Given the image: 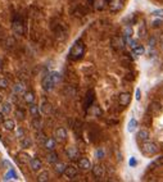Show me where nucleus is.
<instances>
[{
	"instance_id": "40",
	"label": "nucleus",
	"mask_w": 163,
	"mask_h": 182,
	"mask_svg": "<svg viewBox=\"0 0 163 182\" xmlns=\"http://www.w3.org/2000/svg\"><path fill=\"white\" fill-rule=\"evenodd\" d=\"M23 136H24V130H23L22 127H18V128H17V137L22 139Z\"/></svg>"
},
{
	"instance_id": "50",
	"label": "nucleus",
	"mask_w": 163,
	"mask_h": 182,
	"mask_svg": "<svg viewBox=\"0 0 163 182\" xmlns=\"http://www.w3.org/2000/svg\"><path fill=\"white\" fill-rule=\"evenodd\" d=\"M87 2H89V4H94V2H95V0H87Z\"/></svg>"
},
{
	"instance_id": "29",
	"label": "nucleus",
	"mask_w": 163,
	"mask_h": 182,
	"mask_svg": "<svg viewBox=\"0 0 163 182\" xmlns=\"http://www.w3.org/2000/svg\"><path fill=\"white\" fill-rule=\"evenodd\" d=\"M37 181H39V182L49 181V172L48 171H42L41 173H39V174H37Z\"/></svg>"
},
{
	"instance_id": "14",
	"label": "nucleus",
	"mask_w": 163,
	"mask_h": 182,
	"mask_svg": "<svg viewBox=\"0 0 163 182\" xmlns=\"http://www.w3.org/2000/svg\"><path fill=\"white\" fill-rule=\"evenodd\" d=\"M78 167L82 169V171H89V169H91L92 164H91V162L87 158H81L78 160Z\"/></svg>"
},
{
	"instance_id": "38",
	"label": "nucleus",
	"mask_w": 163,
	"mask_h": 182,
	"mask_svg": "<svg viewBox=\"0 0 163 182\" xmlns=\"http://www.w3.org/2000/svg\"><path fill=\"white\" fill-rule=\"evenodd\" d=\"M162 24H163V20L158 18V20H154V21L152 22V27H153V28H159Z\"/></svg>"
},
{
	"instance_id": "21",
	"label": "nucleus",
	"mask_w": 163,
	"mask_h": 182,
	"mask_svg": "<svg viewBox=\"0 0 163 182\" xmlns=\"http://www.w3.org/2000/svg\"><path fill=\"white\" fill-rule=\"evenodd\" d=\"M94 99H95V96H94V91H92V90L87 91V94H86V99H85V105H86V108L91 106V104H92V102H94Z\"/></svg>"
},
{
	"instance_id": "8",
	"label": "nucleus",
	"mask_w": 163,
	"mask_h": 182,
	"mask_svg": "<svg viewBox=\"0 0 163 182\" xmlns=\"http://www.w3.org/2000/svg\"><path fill=\"white\" fill-rule=\"evenodd\" d=\"M118 103L121 106H127L131 103V95L130 92H121L118 96Z\"/></svg>"
},
{
	"instance_id": "3",
	"label": "nucleus",
	"mask_w": 163,
	"mask_h": 182,
	"mask_svg": "<svg viewBox=\"0 0 163 182\" xmlns=\"http://www.w3.org/2000/svg\"><path fill=\"white\" fill-rule=\"evenodd\" d=\"M67 137H68V134H67V130L64 127H58L57 130H55V132H54L55 141L63 144V142L67 141Z\"/></svg>"
},
{
	"instance_id": "43",
	"label": "nucleus",
	"mask_w": 163,
	"mask_h": 182,
	"mask_svg": "<svg viewBox=\"0 0 163 182\" xmlns=\"http://www.w3.org/2000/svg\"><path fill=\"white\" fill-rule=\"evenodd\" d=\"M141 99V92H140V89H136V100L137 102H140Z\"/></svg>"
},
{
	"instance_id": "28",
	"label": "nucleus",
	"mask_w": 163,
	"mask_h": 182,
	"mask_svg": "<svg viewBox=\"0 0 163 182\" xmlns=\"http://www.w3.org/2000/svg\"><path fill=\"white\" fill-rule=\"evenodd\" d=\"M144 53H145V48H144L143 45H136L135 48H132V54L134 55H143Z\"/></svg>"
},
{
	"instance_id": "49",
	"label": "nucleus",
	"mask_w": 163,
	"mask_h": 182,
	"mask_svg": "<svg viewBox=\"0 0 163 182\" xmlns=\"http://www.w3.org/2000/svg\"><path fill=\"white\" fill-rule=\"evenodd\" d=\"M161 49L163 50V37H162V39H161Z\"/></svg>"
},
{
	"instance_id": "52",
	"label": "nucleus",
	"mask_w": 163,
	"mask_h": 182,
	"mask_svg": "<svg viewBox=\"0 0 163 182\" xmlns=\"http://www.w3.org/2000/svg\"><path fill=\"white\" fill-rule=\"evenodd\" d=\"M0 68H3V63H2V60H0Z\"/></svg>"
},
{
	"instance_id": "9",
	"label": "nucleus",
	"mask_w": 163,
	"mask_h": 182,
	"mask_svg": "<svg viewBox=\"0 0 163 182\" xmlns=\"http://www.w3.org/2000/svg\"><path fill=\"white\" fill-rule=\"evenodd\" d=\"M66 154H67V156L71 160L78 159V150H77V148H74V146H68L66 149Z\"/></svg>"
},
{
	"instance_id": "45",
	"label": "nucleus",
	"mask_w": 163,
	"mask_h": 182,
	"mask_svg": "<svg viewBox=\"0 0 163 182\" xmlns=\"http://www.w3.org/2000/svg\"><path fill=\"white\" fill-rule=\"evenodd\" d=\"M96 155H98V158H99V156H100V158H102V156L104 155V153H103V150H102V149H99L98 152H96Z\"/></svg>"
},
{
	"instance_id": "12",
	"label": "nucleus",
	"mask_w": 163,
	"mask_h": 182,
	"mask_svg": "<svg viewBox=\"0 0 163 182\" xmlns=\"http://www.w3.org/2000/svg\"><path fill=\"white\" fill-rule=\"evenodd\" d=\"M91 171H92V174L95 176L96 178H100L104 176V167L102 164H96V166L91 167Z\"/></svg>"
},
{
	"instance_id": "6",
	"label": "nucleus",
	"mask_w": 163,
	"mask_h": 182,
	"mask_svg": "<svg viewBox=\"0 0 163 182\" xmlns=\"http://www.w3.org/2000/svg\"><path fill=\"white\" fill-rule=\"evenodd\" d=\"M162 110V104L159 102H152L148 106V113L150 116H158Z\"/></svg>"
},
{
	"instance_id": "46",
	"label": "nucleus",
	"mask_w": 163,
	"mask_h": 182,
	"mask_svg": "<svg viewBox=\"0 0 163 182\" xmlns=\"http://www.w3.org/2000/svg\"><path fill=\"white\" fill-rule=\"evenodd\" d=\"M3 122H4V114H3L2 112H0V124H2Z\"/></svg>"
},
{
	"instance_id": "1",
	"label": "nucleus",
	"mask_w": 163,
	"mask_h": 182,
	"mask_svg": "<svg viewBox=\"0 0 163 182\" xmlns=\"http://www.w3.org/2000/svg\"><path fill=\"white\" fill-rule=\"evenodd\" d=\"M84 54H85V44L81 40H78V41L74 42V45L70 50V59L78 60V59L82 58Z\"/></svg>"
},
{
	"instance_id": "48",
	"label": "nucleus",
	"mask_w": 163,
	"mask_h": 182,
	"mask_svg": "<svg viewBox=\"0 0 163 182\" xmlns=\"http://www.w3.org/2000/svg\"><path fill=\"white\" fill-rule=\"evenodd\" d=\"M118 160H122V154L118 153Z\"/></svg>"
},
{
	"instance_id": "25",
	"label": "nucleus",
	"mask_w": 163,
	"mask_h": 182,
	"mask_svg": "<svg viewBox=\"0 0 163 182\" xmlns=\"http://www.w3.org/2000/svg\"><path fill=\"white\" fill-rule=\"evenodd\" d=\"M32 146V140L30 139V137H26V136H23L22 139H21V148L23 149H28Z\"/></svg>"
},
{
	"instance_id": "51",
	"label": "nucleus",
	"mask_w": 163,
	"mask_h": 182,
	"mask_svg": "<svg viewBox=\"0 0 163 182\" xmlns=\"http://www.w3.org/2000/svg\"><path fill=\"white\" fill-rule=\"evenodd\" d=\"M3 103V96H2V94H0V104Z\"/></svg>"
},
{
	"instance_id": "41",
	"label": "nucleus",
	"mask_w": 163,
	"mask_h": 182,
	"mask_svg": "<svg viewBox=\"0 0 163 182\" xmlns=\"http://www.w3.org/2000/svg\"><path fill=\"white\" fill-rule=\"evenodd\" d=\"M45 139H46L45 135H44L40 130L37 131V140H39V141H45Z\"/></svg>"
},
{
	"instance_id": "15",
	"label": "nucleus",
	"mask_w": 163,
	"mask_h": 182,
	"mask_svg": "<svg viewBox=\"0 0 163 182\" xmlns=\"http://www.w3.org/2000/svg\"><path fill=\"white\" fill-rule=\"evenodd\" d=\"M58 154L54 152V150H50V152L48 153V155H46V160H48V163H50V164H55V163L58 162Z\"/></svg>"
},
{
	"instance_id": "47",
	"label": "nucleus",
	"mask_w": 163,
	"mask_h": 182,
	"mask_svg": "<svg viewBox=\"0 0 163 182\" xmlns=\"http://www.w3.org/2000/svg\"><path fill=\"white\" fill-rule=\"evenodd\" d=\"M149 44H152L150 46H154V44H155V39H153V37H152V39L149 40Z\"/></svg>"
},
{
	"instance_id": "31",
	"label": "nucleus",
	"mask_w": 163,
	"mask_h": 182,
	"mask_svg": "<svg viewBox=\"0 0 163 182\" xmlns=\"http://www.w3.org/2000/svg\"><path fill=\"white\" fill-rule=\"evenodd\" d=\"M12 112V104L10 103H3L2 104V113L5 116V114H9Z\"/></svg>"
},
{
	"instance_id": "18",
	"label": "nucleus",
	"mask_w": 163,
	"mask_h": 182,
	"mask_svg": "<svg viewBox=\"0 0 163 182\" xmlns=\"http://www.w3.org/2000/svg\"><path fill=\"white\" fill-rule=\"evenodd\" d=\"M40 112L42 113V114H45V116L50 114V113H52V105H50V103L42 102V104L40 106Z\"/></svg>"
},
{
	"instance_id": "35",
	"label": "nucleus",
	"mask_w": 163,
	"mask_h": 182,
	"mask_svg": "<svg viewBox=\"0 0 163 182\" xmlns=\"http://www.w3.org/2000/svg\"><path fill=\"white\" fill-rule=\"evenodd\" d=\"M123 35H125V37L127 39V41L131 39V36H132V30H131V27H125V30H123Z\"/></svg>"
},
{
	"instance_id": "27",
	"label": "nucleus",
	"mask_w": 163,
	"mask_h": 182,
	"mask_svg": "<svg viewBox=\"0 0 163 182\" xmlns=\"http://www.w3.org/2000/svg\"><path fill=\"white\" fill-rule=\"evenodd\" d=\"M55 172H57L58 174H63L64 173V169H66V164H64V163H62V162H57V163H55Z\"/></svg>"
},
{
	"instance_id": "17",
	"label": "nucleus",
	"mask_w": 163,
	"mask_h": 182,
	"mask_svg": "<svg viewBox=\"0 0 163 182\" xmlns=\"http://www.w3.org/2000/svg\"><path fill=\"white\" fill-rule=\"evenodd\" d=\"M17 160L21 163V164H27V163H30V160H31V156L28 155V154H26V153H20V154H17Z\"/></svg>"
},
{
	"instance_id": "30",
	"label": "nucleus",
	"mask_w": 163,
	"mask_h": 182,
	"mask_svg": "<svg viewBox=\"0 0 163 182\" xmlns=\"http://www.w3.org/2000/svg\"><path fill=\"white\" fill-rule=\"evenodd\" d=\"M31 126H32L35 130H41V127H42V123H41V121H40V118L39 117H35L34 119H32V122H31Z\"/></svg>"
},
{
	"instance_id": "23",
	"label": "nucleus",
	"mask_w": 163,
	"mask_h": 182,
	"mask_svg": "<svg viewBox=\"0 0 163 182\" xmlns=\"http://www.w3.org/2000/svg\"><path fill=\"white\" fill-rule=\"evenodd\" d=\"M23 99H24V102H26L27 104L34 103L35 102V94L32 91H26L23 94Z\"/></svg>"
},
{
	"instance_id": "20",
	"label": "nucleus",
	"mask_w": 163,
	"mask_h": 182,
	"mask_svg": "<svg viewBox=\"0 0 163 182\" xmlns=\"http://www.w3.org/2000/svg\"><path fill=\"white\" fill-rule=\"evenodd\" d=\"M123 45H125V42H123V40L121 39V37H113L112 39V46H113L114 49H122L123 48Z\"/></svg>"
},
{
	"instance_id": "39",
	"label": "nucleus",
	"mask_w": 163,
	"mask_h": 182,
	"mask_svg": "<svg viewBox=\"0 0 163 182\" xmlns=\"http://www.w3.org/2000/svg\"><path fill=\"white\" fill-rule=\"evenodd\" d=\"M8 86H9L8 80L4 78V77H0V89H7Z\"/></svg>"
},
{
	"instance_id": "16",
	"label": "nucleus",
	"mask_w": 163,
	"mask_h": 182,
	"mask_svg": "<svg viewBox=\"0 0 163 182\" xmlns=\"http://www.w3.org/2000/svg\"><path fill=\"white\" fill-rule=\"evenodd\" d=\"M44 145H45V148L50 152V150H54L55 149L57 141H55V139H53V137H46L45 141H44Z\"/></svg>"
},
{
	"instance_id": "10",
	"label": "nucleus",
	"mask_w": 163,
	"mask_h": 182,
	"mask_svg": "<svg viewBox=\"0 0 163 182\" xmlns=\"http://www.w3.org/2000/svg\"><path fill=\"white\" fill-rule=\"evenodd\" d=\"M30 167L32 171H40V169L42 168V162L39 159V158H31L30 160Z\"/></svg>"
},
{
	"instance_id": "4",
	"label": "nucleus",
	"mask_w": 163,
	"mask_h": 182,
	"mask_svg": "<svg viewBox=\"0 0 163 182\" xmlns=\"http://www.w3.org/2000/svg\"><path fill=\"white\" fill-rule=\"evenodd\" d=\"M41 86H42L44 91H46V92H50V91H53V89H54L55 84H54V81L52 80V77H50V74H46V76L42 78Z\"/></svg>"
},
{
	"instance_id": "32",
	"label": "nucleus",
	"mask_w": 163,
	"mask_h": 182,
	"mask_svg": "<svg viewBox=\"0 0 163 182\" xmlns=\"http://www.w3.org/2000/svg\"><path fill=\"white\" fill-rule=\"evenodd\" d=\"M136 126H137V122H136V119H135V118H131V119H130V122H129V127H127L129 132H132V131H135Z\"/></svg>"
},
{
	"instance_id": "44",
	"label": "nucleus",
	"mask_w": 163,
	"mask_h": 182,
	"mask_svg": "<svg viewBox=\"0 0 163 182\" xmlns=\"http://www.w3.org/2000/svg\"><path fill=\"white\" fill-rule=\"evenodd\" d=\"M136 163H137V162H136L135 158H131V159H130V167H135Z\"/></svg>"
},
{
	"instance_id": "13",
	"label": "nucleus",
	"mask_w": 163,
	"mask_h": 182,
	"mask_svg": "<svg viewBox=\"0 0 163 182\" xmlns=\"http://www.w3.org/2000/svg\"><path fill=\"white\" fill-rule=\"evenodd\" d=\"M123 7V4H122V0H110L109 2V9L112 12H118V10H121Z\"/></svg>"
},
{
	"instance_id": "19",
	"label": "nucleus",
	"mask_w": 163,
	"mask_h": 182,
	"mask_svg": "<svg viewBox=\"0 0 163 182\" xmlns=\"http://www.w3.org/2000/svg\"><path fill=\"white\" fill-rule=\"evenodd\" d=\"M2 124L7 131H13L16 128V123H14L13 119H4V122Z\"/></svg>"
},
{
	"instance_id": "33",
	"label": "nucleus",
	"mask_w": 163,
	"mask_h": 182,
	"mask_svg": "<svg viewBox=\"0 0 163 182\" xmlns=\"http://www.w3.org/2000/svg\"><path fill=\"white\" fill-rule=\"evenodd\" d=\"M49 74H50V77H52V80L54 81V84H58L59 81H60V78H62L59 72H50Z\"/></svg>"
},
{
	"instance_id": "2",
	"label": "nucleus",
	"mask_w": 163,
	"mask_h": 182,
	"mask_svg": "<svg viewBox=\"0 0 163 182\" xmlns=\"http://www.w3.org/2000/svg\"><path fill=\"white\" fill-rule=\"evenodd\" d=\"M140 150L145 156H153L158 153V146H157L154 142L148 140V141H143V145L140 146Z\"/></svg>"
},
{
	"instance_id": "7",
	"label": "nucleus",
	"mask_w": 163,
	"mask_h": 182,
	"mask_svg": "<svg viewBox=\"0 0 163 182\" xmlns=\"http://www.w3.org/2000/svg\"><path fill=\"white\" fill-rule=\"evenodd\" d=\"M67 178H74L77 176V167L76 166H73V164H70V166H67L66 169H64V173H63Z\"/></svg>"
},
{
	"instance_id": "5",
	"label": "nucleus",
	"mask_w": 163,
	"mask_h": 182,
	"mask_svg": "<svg viewBox=\"0 0 163 182\" xmlns=\"http://www.w3.org/2000/svg\"><path fill=\"white\" fill-rule=\"evenodd\" d=\"M12 28L17 35H23L24 34V24L21 18H14L13 23H12Z\"/></svg>"
},
{
	"instance_id": "11",
	"label": "nucleus",
	"mask_w": 163,
	"mask_h": 182,
	"mask_svg": "<svg viewBox=\"0 0 163 182\" xmlns=\"http://www.w3.org/2000/svg\"><path fill=\"white\" fill-rule=\"evenodd\" d=\"M24 92H26V86H24L23 82L14 84V86H13V94H16V95H23Z\"/></svg>"
},
{
	"instance_id": "37",
	"label": "nucleus",
	"mask_w": 163,
	"mask_h": 182,
	"mask_svg": "<svg viewBox=\"0 0 163 182\" xmlns=\"http://www.w3.org/2000/svg\"><path fill=\"white\" fill-rule=\"evenodd\" d=\"M10 177H13V180H17V178H18V176L14 173V171H13V169H10V171H9V173H8L7 176H5V177H4V180H5V181L12 180Z\"/></svg>"
},
{
	"instance_id": "22",
	"label": "nucleus",
	"mask_w": 163,
	"mask_h": 182,
	"mask_svg": "<svg viewBox=\"0 0 163 182\" xmlns=\"http://www.w3.org/2000/svg\"><path fill=\"white\" fill-rule=\"evenodd\" d=\"M30 114L34 118L40 116V108H39V106H37L35 103H31V104H30Z\"/></svg>"
},
{
	"instance_id": "42",
	"label": "nucleus",
	"mask_w": 163,
	"mask_h": 182,
	"mask_svg": "<svg viewBox=\"0 0 163 182\" xmlns=\"http://www.w3.org/2000/svg\"><path fill=\"white\" fill-rule=\"evenodd\" d=\"M153 16H158V17H163V9H159V10H153L152 12Z\"/></svg>"
},
{
	"instance_id": "36",
	"label": "nucleus",
	"mask_w": 163,
	"mask_h": 182,
	"mask_svg": "<svg viewBox=\"0 0 163 182\" xmlns=\"http://www.w3.org/2000/svg\"><path fill=\"white\" fill-rule=\"evenodd\" d=\"M145 36H147V27H145V24H141L139 28V37L144 39Z\"/></svg>"
},
{
	"instance_id": "34",
	"label": "nucleus",
	"mask_w": 163,
	"mask_h": 182,
	"mask_svg": "<svg viewBox=\"0 0 163 182\" xmlns=\"http://www.w3.org/2000/svg\"><path fill=\"white\" fill-rule=\"evenodd\" d=\"M14 116L17 117V119H20V121H23V119H24V116H26V114H24V110H23V109L18 108V109L14 112Z\"/></svg>"
},
{
	"instance_id": "26",
	"label": "nucleus",
	"mask_w": 163,
	"mask_h": 182,
	"mask_svg": "<svg viewBox=\"0 0 163 182\" xmlns=\"http://www.w3.org/2000/svg\"><path fill=\"white\" fill-rule=\"evenodd\" d=\"M161 166H163V156H159V158L154 159V160L148 166V168L154 169V168H157V167H161Z\"/></svg>"
},
{
	"instance_id": "24",
	"label": "nucleus",
	"mask_w": 163,
	"mask_h": 182,
	"mask_svg": "<svg viewBox=\"0 0 163 182\" xmlns=\"http://www.w3.org/2000/svg\"><path fill=\"white\" fill-rule=\"evenodd\" d=\"M149 137H150V135H149V132L147 130H140L139 132H137V139H139L140 141H148Z\"/></svg>"
}]
</instances>
